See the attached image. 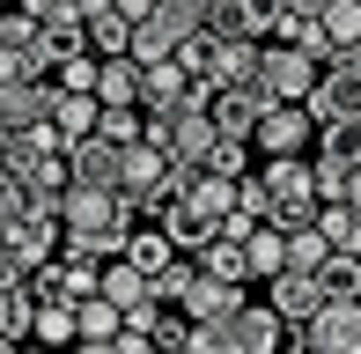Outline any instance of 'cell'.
I'll list each match as a JSON object with an SVG mask.
<instances>
[{"label":"cell","instance_id":"6da1fadb","mask_svg":"<svg viewBox=\"0 0 361 354\" xmlns=\"http://www.w3.org/2000/svg\"><path fill=\"white\" fill-rule=\"evenodd\" d=\"M258 185H266V221H281V229H302V221H317V207H324L310 155H266Z\"/></svg>","mask_w":361,"mask_h":354},{"label":"cell","instance_id":"7a4b0ae2","mask_svg":"<svg viewBox=\"0 0 361 354\" xmlns=\"http://www.w3.org/2000/svg\"><path fill=\"white\" fill-rule=\"evenodd\" d=\"M147 140L170 155V170H207L221 126H214V111H207V104H185V111H170V118H147Z\"/></svg>","mask_w":361,"mask_h":354},{"label":"cell","instance_id":"3957f363","mask_svg":"<svg viewBox=\"0 0 361 354\" xmlns=\"http://www.w3.org/2000/svg\"><path fill=\"white\" fill-rule=\"evenodd\" d=\"M170 185H177L170 155H162L155 140H133V148H126V177H118V200L133 207V214H147V221H155V214H162V200H170Z\"/></svg>","mask_w":361,"mask_h":354},{"label":"cell","instance_id":"277c9868","mask_svg":"<svg viewBox=\"0 0 361 354\" xmlns=\"http://www.w3.org/2000/svg\"><path fill=\"white\" fill-rule=\"evenodd\" d=\"M317 74H324V67L302 52V44H288V37L273 44V37H266V52H258V82L273 89V104H310Z\"/></svg>","mask_w":361,"mask_h":354},{"label":"cell","instance_id":"5b68a950","mask_svg":"<svg viewBox=\"0 0 361 354\" xmlns=\"http://www.w3.org/2000/svg\"><path fill=\"white\" fill-rule=\"evenodd\" d=\"M170 200L185 207L192 221H207V229H221V221L236 214V177H221V170H177Z\"/></svg>","mask_w":361,"mask_h":354},{"label":"cell","instance_id":"8992f818","mask_svg":"<svg viewBox=\"0 0 361 354\" xmlns=\"http://www.w3.org/2000/svg\"><path fill=\"white\" fill-rule=\"evenodd\" d=\"M295 340L317 347V354H361V295H324V310Z\"/></svg>","mask_w":361,"mask_h":354},{"label":"cell","instance_id":"52a82bcc","mask_svg":"<svg viewBox=\"0 0 361 354\" xmlns=\"http://www.w3.org/2000/svg\"><path fill=\"white\" fill-rule=\"evenodd\" d=\"M288 23V0H214V15H207V30L214 37H281Z\"/></svg>","mask_w":361,"mask_h":354},{"label":"cell","instance_id":"ba28073f","mask_svg":"<svg viewBox=\"0 0 361 354\" xmlns=\"http://www.w3.org/2000/svg\"><path fill=\"white\" fill-rule=\"evenodd\" d=\"M59 221L67 229H133V207L118 200V192H104V185H67V200H59Z\"/></svg>","mask_w":361,"mask_h":354},{"label":"cell","instance_id":"9c48e42d","mask_svg":"<svg viewBox=\"0 0 361 354\" xmlns=\"http://www.w3.org/2000/svg\"><path fill=\"white\" fill-rule=\"evenodd\" d=\"M221 332L236 340V354H288V325H281L273 303H236L221 317Z\"/></svg>","mask_w":361,"mask_h":354},{"label":"cell","instance_id":"30bf717a","mask_svg":"<svg viewBox=\"0 0 361 354\" xmlns=\"http://www.w3.org/2000/svg\"><path fill=\"white\" fill-rule=\"evenodd\" d=\"M207 111H214V126H221V133H243V140H251V133H258V118L273 111V89L251 74V82L214 89V96H207Z\"/></svg>","mask_w":361,"mask_h":354},{"label":"cell","instance_id":"8fae6325","mask_svg":"<svg viewBox=\"0 0 361 354\" xmlns=\"http://www.w3.org/2000/svg\"><path fill=\"white\" fill-rule=\"evenodd\" d=\"M310 140H317V118H310V104H273L266 118H258L251 148H258V155H310Z\"/></svg>","mask_w":361,"mask_h":354},{"label":"cell","instance_id":"7c38bea8","mask_svg":"<svg viewBox=\"0 0 361 354\" xmlns=\"http://www.w3.org/2000/svg\"><path fill=\"white\" fill-rule=\"evenodd\" d=\"M185 104H207V96H200V82H192L177 59L140 67V111H147V118H170V111H185Z\"/></svg>","mask_w":361,"mask_h":354},{"label":"cell","instance_id":"4fadbf2b","mask_svg":"<svg viewBox=\"0 0 361 354\" xmlns=\"http://www.w3.org/2000/svg\"><path fill=\"white\" fill-rule=\"evenodd\" d=\"M0 244H8L30 273H37L44 259H59V244H67V221H59V214H37V207H30L23 221H8V229H0Z\"/></svg>","mask_w":361,"mask_h":354},{"label":"cell","instance_id":"5bb4252c","mask_svg":"<svg viewBox=\"0 0 361 354\" xmlns=\"http://www.w3.org/2000/svg\"><path fill=\"white\" fill-rule=\"evenodd\" d=\"M266 303L281 310V325H295V332H302L310 317L324 310V281H317V273H295V266H281V273L266 281Z\"/></svg>","mask_w":361,"mask_h":354},{"label":"cell","instance_id":"9a60e30c","mask_svg":"<svg viewBox=\"0 0 361 354\" xmlns=\"http://www.w3.org/2000/svg\"><path fill=\"white\" fill-rule=\"evenodd\" d=\"M118 177H126V148H118V140L89 133V140H74V148H67V185H104V192H118Z\"/></svg>","mask_w":361,"mask_h":354},{"label":"cell","instance_id":"2e32d148","mask_svg":"<svg viewBox=\"0 0 361 354\" xmlns=\"http://www.w3.org/2000/svg\"><path fill=\"white\" fill-rule=\"evenodd\" d=\"M310 118H317V126L361 118V74H354V67H324L317 89H310Z\"/></svg>","mask_w":361,"mask_h":354},{"label":"cell","instance_id":"e0dca14e","mask_svg":"<svg viewBox=\"0 0 361 354\" xmlns=\"http://www.w3.org/2000/svg\"><path fill=\"white\" fill-rule=\"evenodd\" d=\"M236 303H243V281H214V273L200 266V281H192V288H185V303H170V310H185L192 325H221Z\"/></svg>","mask_w":361,"mask_h":354},{"label":"cell","instance_id":"ac0fdd59","mask_svg":"<svg viewBox=\"0 0 361 354\" xmlns=\"http://www.w3.org/2000/svg\"><path fill=\"white\" fill-rule=\"evenodd\" d=\"M59 82H0V118L8 126H52Z\"/></svg>","mask_w":361,"mask_h":354},{"label":"cell","instance_id":"d6986e66","mask_svg":"<svg viewBox=\"0 0 361 354\" xmlns=\"http://www.w3.org/2000/svg\"><path fill=\"white\" fill-rule=\"evenodd\" d=\"M96 118H104V104H96L89 89H59V96H52V133L67 140V148L96 133Z\"/></svg>","mask_w":361,"mask_h":354},{"label":"cell","instance_id":"ffe728a7","mask_svg":"<svg viewBox=\"0 0 361 354\" xmlns=\"http://www.w3.org/2000/svg\"><path fill=\"white\" fill-rule=\"evenodd\" d=\"M118 259H126V266H140L147 281H155V273L170 266V259H185V251L170 244V229H162V221H155V229H140V221H133V236H126V251H118Z\"/></svg>","mask_w":361,"mask_h":354},{"label":"cell","instance_id":"44dd1931","mask_svg":"<svg viewBox=\"0 0 361 354\" xmlns=\"http://www.w3.org/2000/svg\"><path fill=\"white\" fill-rule=\"evenodd\" d=\"M243 259H251V281H273V273L288 266V229L281 221H258V229L243 236Z\"/></svg>","mask_w":361,"mask_h":354},{"label":"cell","instance_id":"7402d4cb","mask_svg":"<svg viewBox=\"0 0 361 354\" xmlns=\"http://www.w3.org/2000/svg\"><path fill=\"white\" fill-rule=\"evenodd\" d=\"M317 163H324V170H354V163H361V118L317 126Z\"/></svg>","mask_w":361,"mask_h":354},{"label":"cell","instance_id":"603a6c76","mask_svg":"<svg viewBox=\"0 0 361 354\" xmlns=\"http://www.w3.org/2000/svg\"><path fill=\"white\" fill-rule=\"evenodd\" d=\"M59 288H67V303H81V295H104V259H89V251L59 244Z\"/></svg>","mask_w":361,"mask_h":354},{"label":"cell","instance_id":"cb8c5ba5","mask_svg":"<svg viewBox=\"0 0 361 354\" xmlns=\"http://www.w3.org/2000/svg\"><path fill=\"white\" fill-rule=\"evenodd\" d=\"M317 229H324L332 251H354V259H361V207L354 200H324L317 207Z\"/></svg>","mask_w":361,"mask_h":354},{"label":"cell","instance_id":"d4e9b609","mask_svg":"<svg viewBox=\"0 0 361 354\" xmlns=\"http://www.w3.org/2000/svg\"><path fill=\"white\" fill-rule=\"evenodd\" d=\"M96 104H140V59H104L96 67Z\"/></svg>","mask_w":361,"mask_h":354},{"label":"cell","instance_id":"484cf974","mask_svg":"<svg viewBox=\"0 0 361 354\" xmlns=\"http://www.w3.org/2000/svg\"><path fill=\"white\" fill-rule=\"evenodd\" d=\"M200 266L214 273V281H251V259H243V244H236L228 229H214V236L200 244Z\"/></svg>","mask_w":361,"mask_h":354},{"label":"cell","instance_id":"4316f807","mask_svg":"<svg viewBox=\"0 0 361 354\" xmlns=\"http://www.w3.org/2000/svg\"><path fill=\"white\" fill-rule=\"evenodd\" d=\"M74 325H81V340H118V332H126V310L111 295H81L74 303Z\"/></svg>","mask_w":361,"mask_h":354},{"label":"cell","instance_id":"83f0119b","mask_svg":"<svg viewBox=\"0 0 361 354\" xmlns=\"http://www.w3.org/2000/svg\"><path fill=\"white\" fill-rule=\"evenodd\" d=\"M89 52H96V59H126V52H133V23H126L118 8L89 15Z\"/></svg>","mask_w":361,"mask_h":354},{"label":"cell","instance_id":"f1b7e54d","mask_svg":"<svg viewBox=\"0 0 361 354\" xmlns=\"http://www.w3.org/2000/svg\"><path fill=\"white\" fill-rule=\"evenodd\" d=\"M30 340H44V347H59V354H67V347L81 340L74 303H37V317H30Z\"/></svg>","mask_w":361,"mask_h":354},{"label":"cell","instance_id":"f546056e","mask_svg":"<svg viewBox=\"0 0 361 354\" xmlns=\"http://www.w3.org/2000/svg\"><path fill=\"white\" fill-rule=\"evenodd\" d=\"M177 44H185V37H177V30L162 23V15L133 23V59H140V67H155V59H177Z\"/></svg>","mask_w":361,"mask_h":354},{"label":"cell","instance_id":"4dcf8cb0","mask_svg":"<svg viewBox=\"0 0 361 354\" xmlns=\"http://www.w3.org/2000/svg\"><path fill=\"white\" fill-rule=\"evenodd\" d=\"M96 133H104V140H118V148H133V140H147V111H140V104H104Z\"/></svg>","mask_w":361,"mask_h":354},{"label":"cell","instance_id":"1f68e13d","mask_svg":"<svg viewBox=\"0 0 361 354\" xmlns=\"http://www.w3.org/2000/svg\"><path fill=\"white\" fill-rule=\"evenodd\" d=\"M30 317H37V295H30V288H0V340L23 347L30 340Z\"/></svg>","mask_w":361,"mask_h":354},{"label":"cell","instance_id":"d6a6232c","mask_svg":"<svg viewBox=\"0 0 361 354\" xmlns=\"http://www.w3.org/2000/svg\"><path fill=\"white\" fill-rule=\"evenodd\" d=\"M324 259H332V244H324V229H317V221L288 229V266H295V273H317Z\"/></svg>","mask_w":361,"mask_h":354},{"label":"cell","instance_id":"836d02e7","mask_svg":"<svg viewBox=\"0 0 361 354\" xmlns=\"http://www.w3.org/2000/svg\"><path fill=\"white\" fill-rule=\"evenodd\" d=\"M0 52H44V30L30 23L23 8H0ZM52 59V52H44Z\"/></svg>","mask_w":361,"mask_h":354},{"label":"cell","instance_id":"e575fe53","mask_svg":"<svg viewBox=\"0 0 361 354\" xmlns=\"http://www.w3.org/2000/svg\"><path fill=\"white\" fill-rule=\"evenodd\" d=\"M317 23H324V37H332V59H339V52H347V44L361 37V0H332Z\"/></svg>","mask_w":361,"mask_h":354},{"label":"cell","instance_id":"d590c367","mask_svg":"<svg viewBox=\"0 0 361 354\" xmlns=\"http://www.w3.org/2000/svg\"><path fill=\"white\" fill-rule=\"evenodd\" d=\"M155 15L177 30V37H200V30H207V15H214V0H155Z\"/></svg>","mask_w":361,"mask_h":354},{"label":"cell","instance_id":"8d00e7d4","mask_svg":"<svg viewBox=\"0 0 361 354\" xmlns=\"http://www.w3.org/2000/svg\"><path fill=\"white\" fill-rule=\"evenodd\" d=\"M317 281H324V295H361V259L354 251H332V259L317 266Z\"/></svg>","mask_w":361,"mask_h":354},{"label":"cell","instance_id":"74e56055","mask_svg":"<svg viewBox=\"0 0 361 354\" xmlns=\"http://www.w3.org/2000/svg\"><path fill=\"white\" fill-rule=\"evenodd\" d=\"M96 67H104V59H96L89 44H81V52H67L52 74H59V89H89V96H96Z\"/></svg>","mask_w":361,"mask_h":354},{"label":"cell","instance_id":"f35d334b","mask_svg":"<svg viewBox=\"0 0 361 354\" xmlns=\"http://www.w3.org/2000/svg\"><path fill=\"white\" fill-rule=\"evenodd\" d=\"M207 170L243 177V170H251V140H243V133H221V140H214V155H207Z\"/></svg>","mask_w":361,"mask_h":354},{"label":"cell","instance_id":"ab89813d","mask_svg":"<svg viewBox=\"0 0 361 354\" xmlns=\"http://www.w3.org/2000/svg\"><path fill=\"white\" fill-rule=\"evenodd\" d=\"M147 340H155L162 354H185V340H192V317H185V310H162V317H155V332H147Z\"/></svg>","mask_w":361,"mask_h":354},{"label":"cell","instance_id":"60d3db41","mask_svg":"<svg viewBox=\"0 0 361 354\" xmlns=\"http://www.w3.org/2000/svg\"><path fill=\"white\" fill-rule=\"evenodd\" d=\"M23 214H30V185L0 170V229H8V221H23Z\"/></svg>","mask_w":361,"mask_h":354},{"label":"cell","instance_id":"b9f144b4","mask_svg":"<svg viewBox=\"0 0 361 354\" xmlns=\"http://www.w3.org/2000/svg\"><path fill=\"white\" fill-rule=\"evenodd\" d=\"M185 354H236V340H228L221 325H192V340H185Z\"/></svg>","mask_w":361,"mask_h":354},{"label":"cell","instance_id":"7bdbcfd3","mask_svg":"<svg viewBox=\"0 0 361 354\" xmlns=\"http://www.w3.org/2000/svg\"><path fill=\"white\" fill-rule=\"evenodd\" d=\"M324 8H332V0H288V23H317ZM288 23H281V30H288Z\"/></svg>","mask_w":361,"mask_h":354},{"label":"cell","instance_id":"ee69618b","mask_svg":"<svg viewBox=\"0 0 361 354\" xmlns=\"http://www.w3.org/2000/svg\"><path fill=\"white\" fill-rule=\"evenodd\" d=\"M118 15H126V23H147V15H155V0H118Z\"/></svg>","mask_w":361,"mask_h":354},{"label":"cell","instance_id":"f6af8a7d","mask_svg":"<svg viewBox=\"0 0 361 354\" xmlns=\"http://www.w3.org/2000/svg\"><path fill=\"white\" fill-rule=\"evenodd\" d=\"M67 354H118V340H74Z\"/></svg>","mask_w":361,"mask_h":354},{"label":"cell","instance_id":"bcb514c9","mask_svg":"<svg viewBox=\"0 0 361 354\" xmlns=\"http://www.w3.org/2000/svg\"><path fill=\"white\" fill-rule=\"evenodd\" d=\"M332 67H354V74H361V37H354V44H347V52H339V59H332Z\"/></svg>","mask_w":361,"mask_h":354},{"label":"cell","instance_id":"7dc6e473","mask_svg":"<svg viewBox=\"0 0 361 354\" xmlns=\"http://www.w3.org/2000/svg\"><path fill=\"white\" fill-rule=\"evenodd\" d=\"M81 8V23H89V15H104V8H118V0H74Z\"/></svg>","mask_w":361,"mask_h":354},{"label":"cell","instance_id":"c3c4849f","mask_svg":"<svg viewBox=\"0 0 361 354\" xmlns=\"http://www.w3.org/2000/svg\"><path fill=\"white\" fill-rule=\"evenodd\" d=\"M347 200H354V207H361V163H354V170H347Z\"/></svg>","mask_w":361,"mask_h":354},{"label":"cell","instance_id":"681fc988","mask_svg":"<svg viewBox=\"0 0 361 354\" xmlns=\"http://www.w3.org/2000/svg\"><path fill=\"white\" fill-rule=\"evenodd\" d=\"M15 354H59V347H44V340H23V347H15Z\"/></svg>","mask_w":361,"mask_h":354},{"label":"cell","instance_id":"f907efd6","mask_svg":"<svg viewBox=\"0 0 361 354\" xmlns=\"http://www.w3.org/2000/svg\"><path fill=\"white\" fill-rule=\"evenodd\" d=\"M8 133H15V126H8V118H0V155H8Z\"/></svg>","mask_w":361,"mask_h":354},{"label":"cell","instance_id":"816d5d0a","mask_svg":"<svg viewBox=\"0 0 361 354\" xmlns=\"http://www.w3.org/2000/svg\"><path fill=\"white\" fill-rule=\"evenodd\" d=\"M288 354H317V347H302V340H295V347H288Z\"/></svg>","mask_w":361,"mask_h":354},{"label":"cell","instance_id":"f5cc1de1","mask_svg":"<svg viewBox=\"0 0 361 354\" xmlns=\"http://www.w3.org/2000/svg\"><path fill=\"white\" fill-rule=\"evenodd\" d=\"M0 354H15V340H0Z\"/></svg>","mask_w":361,"mask_h":354},{"label":"cell","instance_id":"db71d44e","mask_svg":"<svg viewBox=\"0 0 361 354\" xmlns=\"http://www.w3.org/2000/svg\"><path fill=\"white\" fill-rule=\"evenodd\" d=\"M0 8H8V0H0Z\"/></svg>","mask_w":361,"mask_h":354}]
</instances>
